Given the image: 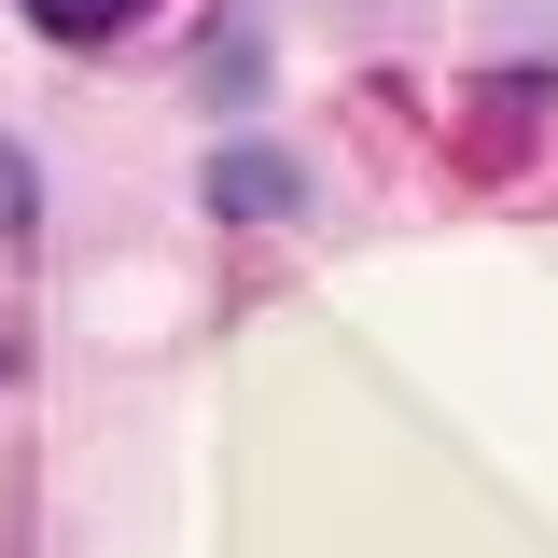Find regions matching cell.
<instances>
[{"instance_id":"obj_1","label":"cell","mask_w":558,"mask_h":558,"mask_svg":"<svg viewBox=\"0 0 558 558\" xmlns=\"http://www.w3.org/2000/svg\"><path fill=\"white\" fill-rule=\"evenodd\" d=\"M209 196L238 209V223H293V209H307V168H293V154H266V140H238V154L209 168Z\"/></svg>"},{"instance_id":"obj_2","label":"cell","mask_w":558,"mask_h":558,"mask_svg":"<svg viewBox=\"0 0 558 558\" xmlns=\"http://www.w3.org/2000/svg\"><path fill=\"white\" fill-rule=\"evenodd\" d=\"M126 14H140V0H28V28H43V43H112Z\"/></svg>"},{"instance_id":"obj_3","label":"cell","mask_w":558,"mask_h":558,"mask_svg":"<svg viewBox=\"0 0 558 558\" xmlns=\"http://www.w3.org/2000/svg\"><path fill=\"white\" fill-rule=\"evenodd\" d=\"M28 223H43V182H28V154L0 140V238H28Z\"/></svg>"}]
</instances>
